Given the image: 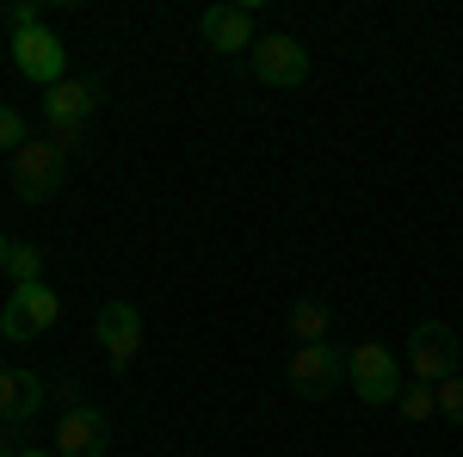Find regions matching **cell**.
Returning <instances> with one entry per match:
<instances>
[{
    "label": "cell",
    "mask_w": 463,
    "mask_h": 457,
    "mask_svg": "<svg viewBox=\"0 0 463 457\" xmlns=\"http://www.w3.org/2000/svg\"><path fill=\"white\" fill-rule=\"evenodd\" d=\"M93 334H99V347H106L111 371H130L137 365V352H143V316L130 309V303H99V316H93Z\"/></svg>",
    "instance_id": "ba28073f"
},
{
    "label": "cell",
    "mask_w": 463,
    "mask_h": 457,
    "mask_svg": "<svg viewBox=\"0 0 463 457\" xmlns=\"http://www.w3.org/2000/svg\"><path fill=\"white\" fill-rule=\"evenodd\" d=\"M0 309H6V297H0Z\"/></svg>",
    "instance_id": "603a6c76"
},
{
    "label": "cell",
    "mask_w": 463,
    "mask_h": 457,
    "mask_svg": "<svg viewBox=\"0 0 463 457\" xmlns=\"http://www.w3.org/2000/svg\"><path fill=\"white\" fill-rule=\"evenodd\" d=\"M0 19H6V32H32V25H37V6H0Z\"/></svg>",
    "instance_id": "d6986e66"
},
{
    "label": "cell",
    "mask_w": 463,
    "mask_h": 457,
    "mask_svg": "<svg viewBox=\"0 0 463 457\" xmlns=\"http://www.w3.org/2000/svg\"><path fill=\"white\" fill-rule=\"evenodd\" d=\"M290 340H297V347H321V340H327V303H321V297H303V303L290 309Z\"/></svg>",
    "instance_id": "4fadbf2b"
},
{
    "label": "cell",
    "mask_w": 463,
    "mask_h": 457,
    "mask_svg": "<svg viewBox=\"0 0 463 457\" xmlns=\"http://www.w3.org/2000/svg\"><path fill=\"white\" fill-rule=\"evenodd\" d=\"M25 457H56V452H43V445H25Z\"/></svg>",
    "instance_id": "7402d4cb"
},
{
    "label": "cell",
    "mask_w": 463,
    "mask_h": 457,
    "mask_svg": "<svg viewBox=\"0 0 463 457\" xmlns=\"http://www.w3.org/2000/svg\"><path fill=\"white\" fill-rule=\"evenodd\" d=\"M43 402H50V384H43L37 371H25V365H19V371H13V365H0V421L25 426Z\"/></svg>",
    "instance_id": "8fae6325"
},
{
    "label": "cell",
    "mask_w": 463,
    "mask_h": 457,
    "mask_svg": "<svg viewBox=\"0 0 463 457\" xmlns=\"http://www.w3.org/2000/svg\"><path fill=\"white\" fill-rule=\"evenodd\" d=\"M6 272H13V284H43V247L37 242H13Z\"/></svg>",
    "instance_id": "5bb4252c"
},
{
    "label": "cell",
    "mask_w": 463,
    "mask_h": 457,
    "mask_svg": "<svg viewBox=\"0 0 463 457\" xmlns=\"http://www.w3.org/2000/svg\"><path fill=\"white\" fill-rule=\"evenodd\" d=\"M248 69L260 87H285V93H297L303 81H309V50L297 43V37L285 32H272V37H260L248 50Z\"/></svg>",
    "instance_id": "277c9868"
},
{
    "label": "cell",
    "mask_w": 463,
    "mask_h": 457,
    "mask_svg": "<svg viewBox=\"0 0 463 457\" xmlns=\"http://www.w3.org/2000/svg\"><path fill=\"white\" fill-rule=\"evenodd\" d=\"M432 395H439V421L463 426V377H458V371H451L445 384H432Z\"/></svg>",
    "instance_id": "2e32d148"
},
{
    "label": "cell",
    "mask_w": 463,
    "mask_h": 457,
    "mask_svg": "<svg viewBox=\"0 0 463 457\" xmlns=\"http://www.w3.org/2000/svg\"><path fill=\"white\" fill-rule=\"evenodd\" d=\"M62 179H69V155L50 148V137H32L19 155H13V192H19L25 205L62 198Z\"/></svg>",
    "instance_id": "7a4b0ae2"
},
{
    "label": "cell",
    "mask_w": 463,
    "mask_h": 457,
    "mask_svg": "<svg viewBox=\"0 0 463 457\" xmlns=\"http://www.w3.org/2000/svg\"><path fill=\"white\" fill-rule=\"evenodd\" d=\"M6 253H13V242H6V235H0V272H6Z\"/></svg>",
    "instance_id": "44dd1931"
},
{
    "label": "cell",
    "mask_w": 463,
    "mask_h": 457,
    "mask_svg": "<svg viewBox=\"0 0 463 457\" xmlns=\"http://www.w3.org/2000/svg\"><path fill=\"white\" fill-rule=\"evenodd\" d=\"M111 445V414L93 402H74L56 421V457H106Z\"/></svg>",
    "instance_id": "52a82bcc"
},
{
    "label": "cell",
    "mask_w": 463,
    "mask_h": 457,
    "mask_svg": "<svg viewBox=\"0 0 463 457\" xmlns=\"http://www.w3.org/2000/svg\"><path fill=\"white\" fill-rule=\"evenodd\" d=\"M56 316H62V297H56L50 284H13V297H6V309H0V334L19 347V340L50 334Z\"/></svg>",
    "instance_id": "3957f363"
},
{
    "label": "cell",
    "mask_w": 463,
    "mask_h": 457,
    "mask_svg": "<svg viewBox=\"0 0 463 457\" xmlns=\"http://www.w3.org/2000/svg\"><path fill=\"white\" fill-rule=\"evenodd\" d=\"M0 457H25V439H19L13 421H0Z\"/></svg>",
    "instance_id": "ffe728a7"
},
{
    "label": "cell",
    "mask_w": 463,
    "mask_h": 457,
    "mask_svg": "<svg viewBox=\"0 0 463 457\" xmlns=\"http://www.w3.org/2000/svg\"><path fill=\"white\" fill-rule=\"evenodd\" d=\"M340 377H346L340 347H327V340H321V347H297V352H290V389H297V395H309V402H316V395H327Z\"/></svg>",
    "instance_id": "9c48e42d"
},
{
    "label": "cell",
    "mask_w": 463,
    "mask_h": 457,
    "mask_svg": "<svg viewBox=\"0 0 463 457\" xmlns=\"http://www.w3.org/2000/svg\"><path fill=\"white\" fill-rule=\"evenodd\" d=\"M463 358V340L445 321H420L414 340H408V365H414V384H445Z\"/></svg>",
    "instance_id": "5b68a950"
},
{
    "label": "cell",
    "mask_w": 463,
    "mask_h": 457,
    "mask_svg": "<svg viewBox=\"0 0 463 457\" xmlns=\"http://www.w3.org/2000/svg\"><path fill=\"white\" fill-rule=\"evenodd\" d=\"M395 408H402L408 421H439V395H432V384H408Z\"/></svg>",
    "instance_id": "9a60e30c"
},
{
    "label": "cell",
    "mask_w": 463,
    "mask_h": 457,
    "mask_svg": "<svg viewBox=\"0 0 463 457\" xmlns=\"http://www.w3.org/2000/svg\"><path fill=\"white\" fill-rule=\"evenodd\" d=\"M198 37L211 43L216 56H241L253 50L260 37H253V6H211L204 19H198Z\"/></svg>",
    "instance_id": "30bf717a"
},
{
    "label": "cell",
    "mask_w": 463,
    "mask_h": 457,
    "mask_svg": "<svg viewBox=\"0 0 463 457\" xmlns=\"http://www.w3.org/2000/svg\"><path fill=\"white\" fill-rule=\"evenodd\" d=\"M13 62H19V74L37 81V87H62V81H69V50H62V37L43 32V25L13 32Z\"/></svg>",
    "instance_id": "8992f818"
},
{
    "label": "cell",
    "mask_w": 463,
    "mask_h": 457,
    "mask_svg": "<svg viewBox=\"0 0 463 457\" xmlns=\"http://www.w3.org/2000/svg\"><path fill=\"white\" fill-rule=\"evenodd\" d=\"M346 384L364 395V408H390V402H402L408 377H402V358L383 340H364V347L346 352Z\"/></svg>",
    "instance_id": "6da1fadb"
},
{
    "label": "cell",
    "mask_w": 463,
    "mask_h": 457,
    "mask_svg": "<svg viewBox=\"0 0 463 457\" xmlns=\"http://www.w3.org/2000/svg\"><path fill=\"white\" fill-rule=\"evenodd\" d=\"M87 142V124H50V148H62V155H74Z\"/></svg>",
    "instance_id": "ac0fdd59"
},
{
    "label": "cell",
    "mask_w": 463,
    "mask_h": 457,
    "mask_svg": "<svg viewBox=\"0 0 463 457\" xmlns=\"http://www.w3.org/2000/svg\"><path fill=\"white\" fill-rule=\"evenodd\" d=\"M99 100H106L99 81H62V87H50L43 118H50V124H87V118L99 111Z\"/></svg>",
    "instance_id": "7c38bea8"
},
{
    "label": "cell",
    "mask_w": 463,
    "mask_h": 457,
    "mask_svg": "<svg viewBox=\"0 0 463 457\" xmlns=\"http://www.w3.org/2000/svg\"><path fill=\"white\" fill-rule=\"evenodd\" d=\"M25 118H19V111L13 106H0V148H6V155H19V148H25Z\"/></svg>",
    "instance_id": "e0dca14e"
}]
</instances>
